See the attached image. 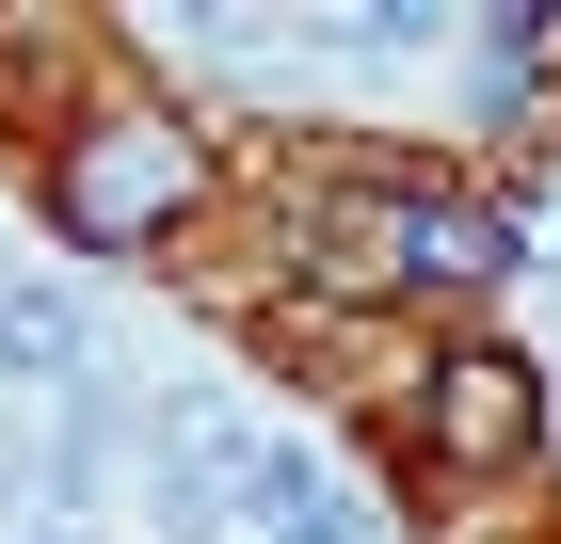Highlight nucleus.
I'll use <instances>...</instances> for the list:
<instances>
[{"label":"nucleus","instance_id":"nucleus-1","mask_svg":"<svg viewBox=\"0 0 561 544\" xmlns=\"http://www.w3.org/2000/svg\"><path fill=\"white\" fill-rule=\"evenodd\" d=\"M176 193H193V144H176L161 113H113V128L65 144V224H81V241H145Z\"/></svg>","mask_w":561,"mask_h":544},{"label":"nucleus","instance_id":"nucleus-2","mask_svg":"<svg viewBox=\"0 0 561 544\" xmlns=\"http://www.w3.org/2000/svg\"><path fill=\"white\" fill-rule=\"evenodd\" d=\"M433 449L449 464H514L529 449V369L514 352H449L433 369Z\"/></svg>","mask_w":561,"mask_h":544},{"label":"nucleus","instance_id":"nucleus-3","mask_svg":"<svg viewBox=\"0 0 561 544\" xmlns=\"http://www.w3.org/2000/svg\"><path fill=\"white\" fill-rule=\"evenodd\" d=\"M401 209H417V193H321V209H305L321 289H401Z\"/></svg>","mask_w":561,"mask_h":544},{"label":"nucleus","instance_id":"nucleus-4","mask_svg":"<svg viewBox=\"0 0 561 544\" xmlns=\"http://www.w3.org/2000/svg\"><path fill=\"white\" fill-rule=\"evenodd\" d=\"M481 273H514V224L417 193V209H401V289H481Z\"/></svg>","mask_w":561,"mask_h":544},{"label":"nucleus","instance_id":"nucleus-5","mask_svg":"<svg viewBox=\"0 0 561 544\" xmlns=\"http://www.w3.org/2000/svg\"><path fill=\"white\" fill-rule=\"evenodd\" d=\"M0 384H81V304L0 273Z\"/></svg>","mask_w":561,"mask_h":544},{"label":"nucleus","instance_id":"nucleus-6","mask_svg":"<svg viewBox=\"0 0 561 544\" xmlns=\"http://www.w3.org/2000/svg\"><path fill=\"white\" fill-rule=\"evenodd\" d=\"M16 497H33V449H16V417H0V512H16Z\"/></svg>","mask_w":561,"mask_h":544},{"label":"nucleus","instance_id":"nucleus-7","mask_svg":"<svg viewBox=\"0 0 561 544\" xmlns=\"http://www.w3.org/2000/svg\"><path fill=\"white\" fill-rule=\"evenodd\" d=\"M48 544H81V529H48Z\"/></svg>","mask_w":561,"mask_h":544}]
</instances>
